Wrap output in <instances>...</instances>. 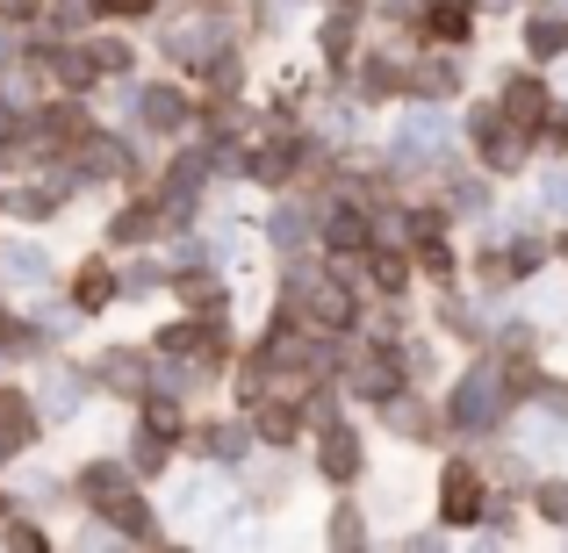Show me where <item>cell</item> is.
<instances>
[{
    "label": "cell",
    "mask_w": 568,
    "mask_h": 553,
    "mask_svg": "<svg viewBox=\"0 0 568 553\" xmlns=\"http://www.w3.org/2000/svg\"><path fill=\"white\" fill-rule=\"evenodd\" d=\"M37 439V410H29L22 388H0V453H22Z\"/></svg>",
    "instance_id": "obj_1"
},
{
    "label": "cell",
    "mask_w": 568,
    "mask_h": 553,
    "mask_svg": "<svg viewBox=\"0 0 568 553\" xmlns=\"http://www.w3.org/2000/svg\"><path fill=\"white\" fill-rule=\"evenodd\" d=\"M0 540H8V546H43V532H37V525H8Z\"/></svg>",
    "instance_id": "obj_4"
},
{
    "label": "cell",
    "mask_w": 568,
    "mask_h": 553,
    "mask_svg": "<svg viewBox=\"0 0 568 553\" xmlns=\"http://www.w3.org/2000/svg\"><path fill=\"white\" fill-rule=\"evenodd\" d=\"M109 295H115L109 266H80V280H72V303H80V309H109Z\"/></svg>",
    "instance_id": "obj_3"
},
{
    "label": "cell",
    "mask_w": 568,
    "mask_h": 553,
    "mask_svg": "<svg viewBox=\"0 0 568 553\" xmlns=\"http://www.w3.org/2000/svg\"><path fill=\"white\" fill-rule=\"evenodd\" d=\"M439 496H446V518H460V525L483 511V482H475L468 468H446V489H439Z\"/></svg>",
    "instance_id": "obj_2"
},
{
    "label": "cell",
    "mask_w": 568,
    "mask_h": 553,
    "mask_svg": "<svg viewBox=\"0 0 568 553\" xmlns=\"http://www.w3.org/2000/svg\"><path fill=\"white\" fill-rule=\"evenodd\" d=\"M94 8H109V14H144L152 0H94Z\"/></svg>",
    "instance_id": "obj_5"
}]
</instances>
